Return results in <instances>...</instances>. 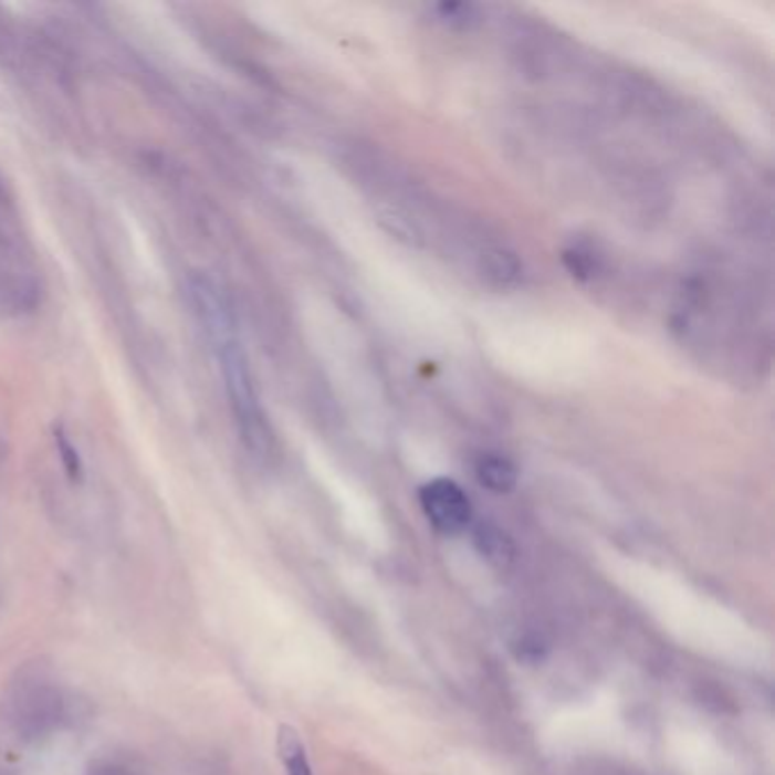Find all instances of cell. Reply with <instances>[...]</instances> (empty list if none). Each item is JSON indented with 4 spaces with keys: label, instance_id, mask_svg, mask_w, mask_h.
I'll return each mask as SVG.
<instances>
[{
    "label": "cell",
    "instance_id": "1",
    "mask_svg": "<svg viewBox=\"0 0 775 775\" xmlns=\"http://www.w3.org/2000/svg\"><path fill=\"white\" fill-rule=\"evenodd\" d=\"M189 294L193 312L202 325V333H206L210 348L217 355L241 441L253 458L266 460L273 453V432L262 410L249 357L239 342L234 316L226 299L214 287V282L206 277H196L189 287Z\"/></svg>",
    "mask_w": 775,
    "mask_h": 775
},
{
    "label": "cell",
    "instance_id": "2",
    "mask_svg": "<svg viewBox=\"0 0 775 775\" xmlns=\"http://www.w3.org/2000/svg\"><path fill=\"white\" fill-rule=\"evenodd\" d=\"M42 266L17 202L0 178V318L32 314L42 303Z\"/></svg>",
    "mask_w": 775,
    "mask_h": 775
},
{
    "label": "cell",
    "instance_id": "3",
    "mask_svg": "<svg viewBox=\"0 0 775 775\" xmlns=\"http://www.w3.org/2000/svg\"><path fill=\"white\" fill-rule=\"evenodd\" d=\"M8 714L23 740H39L57 727L64 716V701L60 691L44 682H23L8 699Z\"/></svg>",
    "mask_w": 775,
    "mask_h": 775
},
{
    "label": "cell",
    "instance_id": "4",
    "mask_svg": "<svg viewBox=\"0 0 775 775\" xmlns=\"http://www.w3.org/2000/svg\"><path fill=\"white\" fill-rule=\"evenodd\" d=\"M421 507L441 535H460L471 525L473 507L464 489L451 478H434L419 489Z\"/></svg>",
    "mask_w": 775,
    "mask_h": 775
},
{
    "label": "cell",
    "instance_id": "5",
    "mask_svg": "<svg viewBox=\"0 0 775 775\" xmlns=\"http://www.w3.org/2000/svg\"><path fill=\"white\" fill-rule=\"evenodd\" d=\"M473 544L478 548V553L501 570L510 568L514 557H516V548H514V542L510 540V535L505 533V530H501L499 525L494 523H480L475 530H473Z\"/></svg>",
    "mask_w": 775,
    "mask_h": 775
},
{
    "label": "cell",
    "instance_id": "6",
    "mask_svg": "<svg viewBox=\"0 0 775 775\" xmlns=\"http://www.w3.org/2000/svg\"><path fill=\"white\" fill-rule=\"evenodd\" d=\"M478 482L494 494H510L519 482V471L512 460L501 453H482L475 462Z\"/></svg>",
    "mask_w": 775,
    "mask_h": 775
},
{
    "label": "cell",
    "instance_id": "7",
    "mask_svg": "<svg viewBox=\"0 0 775 775\" xmlns=\"http://www.w3.org/2000/svg\"><path fill=\"white\" fill-rule=\"evenodd\" d=\"M277 753L284 764L287 775H312V766L307 762L305 746L299 737V732L290 725H282L277 732Z\"/></svg>",
    "mask_w": 775,
    "mask_h": 775
},
{
    "label": "cell",
    "instance_id": "8",
    "mask_svg": "<svg viewBox=\"0 0 775 775\" xmlns=\"http://www.w3.org/2000/svg\"><path fill=\"white\" fill-rule=\"evenodd\" d=\"M482 262H484V275L496 284H512L521 273L516 258L503 249L486 251Z\"/></svg>",
    "mask_w": 775,
    "mask_h": 775
},
{
    "label": "cell",
    "instance_id": "9",
    "mask_svg": "<svg viewBox=\"0 0 775 775\" xmlns=\"http://www.w3.org/2000/svg\"><path fill=\"white\" fill-rule=\"evenodd\" d=\"M437 12H439V19L446 21V23L467 25L471 21L473 8L471 6H462V3H443V6L437 8Z\"/></svg>",
    "mask_w": 775,
    "mask_h": 775
},
{
    "label": "cell",
    "instance_id": "10",
    "mask_svg": "<svg viewBox=\"0 0 775 775\" xmlns=\"http://www.w3.org/2000/svg\"><path fill=\"white\" fill-rule=\"evenodd\" d=\"M6 773H8V771H6L3 766H0V775H6Z\"/></svg>",
    "mask_w": 775,
    "mask_h": 775
}]
</instances>
